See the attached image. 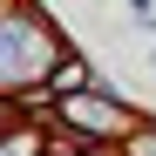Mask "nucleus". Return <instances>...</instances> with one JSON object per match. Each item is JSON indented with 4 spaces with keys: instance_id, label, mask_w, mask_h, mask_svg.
<instances>
[{
    "instance_id": "obj_1",
    "label": "nucleus",
    "mask_w": 156,
    "mask_h": 156,
    "mask_svg": "<svg viewBox=\"0 0 156 156\" xmlns=\"http://www.w3.org/2000/svg\"><path fill=\"white\" fill-rule=\"evenodd\" d=\"M68 115H82V122H95V129H115V122H122V109H109V102H82V95L68 102Z\"/></svg>"
}]
</instances>
